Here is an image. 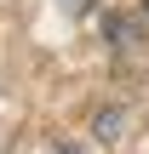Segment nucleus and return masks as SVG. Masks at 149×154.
Instances as JSON below:
<instances>
[{
	"instance_id": "f257e3e1",
	"label": "nucleus",
	"mask_w": 149,
	"mask_h": 154,
	"mask_svg": "<svg viewBox=\"0 0 149 154\" xmlns=\"http://www.w3.org/2000/svg\"><path fill=\"white\" fill-rule=\"evenodd\" d=\"M63 6H69V11H86V6H92V0H63Z\"/></svg>"
},
{
	"instance_id": "f03ea898",
	"label": "nucleus",
	"mask_w": 149,
	"mask_h": 154,
	"mask_svg": "<svg viewBox=\"0 0 149 154\" xmlns=\"http://www.w3.org/2000/svg\"><path fill=\"white\" fill-rule=\"evenodd\" d=\"M57 154H75V149H57Z\"/></svg>"
}]
</instances>
